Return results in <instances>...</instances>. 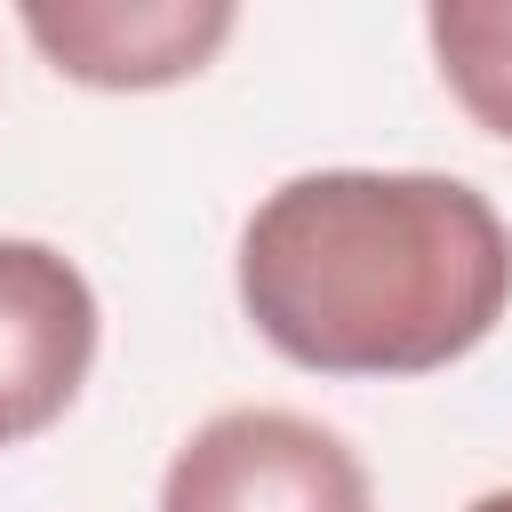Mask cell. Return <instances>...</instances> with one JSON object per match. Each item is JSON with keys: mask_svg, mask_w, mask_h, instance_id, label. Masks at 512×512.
I'll use <instances>...</instances> for the list:
<instances>
[{"mask_svg": "<svg viewBox=\"0 0 512 512\" xmlns=\"http://www.w3.org/2000/svg\"><path fill=\"white\" fill-rule=\"evenodd\" d=\"M160 512H376L344 432L296 408H224L160 472Z\"/></svg>", "mask_w": 512, "mask_h": 512, "instance_id": "cell-2", "label": "cell"}, {"mask_svg": "<svg viewBox=\"0 0 512 512\" xmlns=\"http://www.w3.org/2000/svg\"><path fill=\"white\" fill-rule=\"evenodd\" d=\"M512 232L432 168H312L240 224V312L312 376H432L496 336Z\"/></svg>", "mask_w": 512, "mask_h": 512, "instance_id": "cell-1", "label": "cell"}, {"mask_svg": "<svg viewBox=\"0 0 512 512\" xmlns=\"http://www.w3.org/2000/svg\"><path fill=\"white\" fill-rule=\"evenodd\" d=\"M232 24H240L232 0H32L24 8L32 48L64 80L112 96H144L208 72Z\"/></svg>", "mask_w": 512, "mask_h": 512, "instance_id": "cell-4", "label": "cell"}, {"mask_svg": "<svg viewBox=\"0 0 512 512\" xmlns=\"http://www.w3.org/2000/svg\"><path fill=\"white\" fill-rule=\"evenodd\" d=\"M464 512H512V488H488V496H472Z\"/></svg>", "mask_w": 512, "mask_h": 512, "instance_id": "cell-6", "label": "cell"}, {"mask_svg": "<svg viewBox=\"0 0 512 512\" xmlns=\"http://www.w3.org/2000/svg\"><path fill=\"white\" fill-rule=\"evenodd\" d=\"M96 288L48 240H0V448L40 440L96 368Z\"/></svg>", "mask_w": 512, "mask_h": 512, "instance_id": "cell-3", "label": "cell"}, {"mask_svg": "<svg viewBox=\"0 0 512 512\" xmlns=\"http://www.w3.org/2000/svg\"><path fill=\"white\" fill-rule=\"evenodd\" d=\"M424 40L464 120L512 144V0H440L424 16Z\"/></svg>", "mask_w": 512, "mask_h": 512, "instance_id": "cell-5", "label": "cell"}]
</instances>
